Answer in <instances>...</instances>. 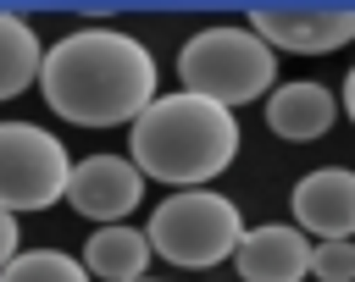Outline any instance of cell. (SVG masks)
Segmentation results:
<instances>
[{"label":"cell","mask_w":355,"mask_h":282,"mask_svg":"<svg viewBox=\"0 0 355 282\" xmlns=\"http://www.w3.org/2000/svg\"><path fill=\"white\" fill-rule=\"evenodd\" d=\"M150 249L172 265H189V271H205L216 260H233L239 254V238H244V221H239V205L227 194H211V188H183L172 194L155 216H150Z\"/></svg>","instance_id":"cell-4"},{"label":"cell","mask_w":355,"mask_h":282,"mask_svg":"<svg viewBox=\"0 0 355 282\" xmlns=\"http://www.w3.org/2000/svg\"><path fill=\"white\" fill-rule=\"evenodd\" d=\"M344 111H349V122H355V66L344 72Z\"/></svg>","instance_id":"cell-16"},{"label":"cell","mask_w":355,"mask_h":282,"mask_svg":"<svg viewBox=\"0 0 355 282\" xmlns=\"http://www.w3.org/2000/svg\"><path fill=\"white\" fill-rule=\"evenodd\" d=\"M288 210H294L300 232H316L322 243L327 238H355V171L322 166V171L300 177L294 194H288Z\"/></svg>","instance_id":"cell-8"},{"label":"cell","mask_w":355,"mask_h":282,"mask_svg":"<svg viewBox=\"0 0 355 282\" xmlns=\"http://www.w3.org/2000/svg\"><path fill=\"white\" fill-rule=\"evenodd\" d=\"M239 276L244 282H305L311 276V238L300 227H250L239 238Z\"/></svg>","instance_id":"cell-9"},{"label":"cell","mask_w":355,"mask_h":282,"mask_svg":"<svg viewBox=\"0 0 355 282\" xmlns=\"http://www.w3.org/2000/svg\"><path fill=\"white\" fill-rule=\"evenodd\" d=\"M139 282H144V276H139Z\"/></svg>","instance_id":"cell-17"},{"label":"cell","mask_w":355,"mask_h":282,"mask_svg":"<svg viewBox=\"0 0 355 282\" xmlns=\"http://www.w3.org/2000/svg\"><path fill=\"white\" fill-rule=\"evenodd\" d=\"M39 66H44L39 33L17 11H0V100H17L28 83H39Z\"/></svg>","instance_id":"cell-12"},{"label":"cell","mask_w":355,"mask_h":282,"mask_svg":"<svg viewBox=\"0 0 355 282\" xmlns=\"http://www.w3.org/2000/svg\"><path fill=\"white\" fill-rule=\"evenodd\" d=\"M150 254H155L150 238L116 221V227H100V232L83 243V271H89V276H105V282H139Z\"/></svg>","instance_id":"cell-11"},{"label":"cell","mask_w":355,"mask_h":282,"mask_svg":"<svg viewBox=\"0 0 355 282\" xmlns=\"http://www.w3.org/2000/svg\"><path fill=\"white\" fill-rule=\"evenodd\" d=\"M139 199H144V171L128 155H89L67 177V205L100 227H116L128 210H139Z\"/></svg>","instance_id":"cell-7"},{"label":"cell","mask_w":355,"mask_h":282,"mask_svg":"<svg viewBox=\"0 0 355 282\" xmlns=\"http://www.w3.org/2000/svg\"><path fill=\"white\" fill-rule=\"evenodd\" d=\"M72 160L55 133L33 122H0V210H44L67 199Z\"/></svg>","instance_id":"cell-5"},{"label":"cell","mask_w":355,"mask_h":282,"mask_svg":"<svg viewBox=\"0 0 355 282\" xmlns=\"http://www.w3.org/2000/svg\"><path fill=\"white\" fill-rule=\"evenodd\" d=\"M250 33L272 50L294 55H327L355 39V6H255Z\"/></svg>","instance_id":"cell-6"},{"label":"cell","mask_w":355,"mask_h":282,"mask_svg":"<svg viewBox=\"0 0 355 282\" xmlns=\"http://www.w3.org/2000/svg\"><path fill=\"white\" fill-rule=\"evenodd\" d=\"M39 88L61 122H78V127L128 122L133 127L155 100V55L133 33L83 28L44 50Z\"/></svg>","instance_id":"cell-1"},{"label":"cell","mask_w":355,"mask_h":282,"mask_svg":"<svg viewBox=\"0 0 355 282\" xmlns=\"http://www.w3.org/2000/svg\"><path fill=\"white\" fill-rule=\"evenodd\" d=\"M178 77H183V94H200L233 111L272 88L277 55L250 28H205L178 50Z\"/></svg>","instance_id":"cell-3"},{"label":"cell","mask_w":355,"mask_h":282,"mask_svg":"<svg viewBox=\"0 0 355 282\" xmlns=\"http://www.w3.org/2000/svg\"><path fill=\"white\" fill-rule=\"evenodd\" d=\"M311 276H322V282H355V243L349 238L311 243Z\"/></svg>","instance_id":"cell-14"},{"label":"cell","mask_w":355,"mask_h":282,"mask_svg":"<svg viewBox=\"0 0 355 282\" xmlns=\"http://www.w3.org/2000/svg\"><path fill=\"white\" fill-rule=\"evenodd\" d=\"M17 260V216L11 210H0V271Z\"/></svg>","instance_id":"cell-15"},{"label":"cell","mask_w":355,"mask_h":282,"mask_svg":"<svg viewBox=\"0 0 355 282\" xmlns=\"http://www.w3.org/2000/svg\"><path fill=\"white\" fill-rule=\"evenodd\" d=\"M239 155V122L227 105L200 94H155L150 111L133 122L128 160L155 182L200 188Z\"/></svg>","instance_id":"cell-2"},{"label":"cell","mask_w":355,"mask_h":282,"mask_svg":"<svg viewBox=\"0 0 355 282\" xmlns=\"http://www.w3.org/2000/svg\"><path fill=\"white\" fill-rule=\"evenodd\" d=\"M0 282H89V271H83V260H72L61 249H33V254H17L0 271Z\"/></svg>","instance_id":"cell-13"},{"label":"cell","mask_w":355,"mask_h":282,"mask_svg":"<svg viewBox=\"0 0 355 282\" xmlns=\"http://www.w3.org/2000/svg\"><path fill=\"white\" fill-rule=\"evenodd\" d=\"M333 116H338V100L322 83H283L266 100V127L277 138H294V144L300 138H322L333 127Z\"/></svg>","instance_id":"cell-10"}]
</instances>
